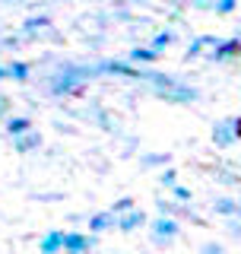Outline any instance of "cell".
<instances>
[{
  "label": "cell",
  "mask_w": 241,
  "mask_h": 254,
  "mask_svg": "<svg viewBox=\"0 0 241 254\" xmlns=\"http://www.w3.org/2000/svg\"><path fill=\"white\" fill-rule=\"evenodd\" d=\"M238 0H216V13H232Z\"/></svg>",
  "instance_id": "obj_20"
},
{
  "label": "cell",
  "mask_w": 241,
  "mask_h": 254,
  "mask_svg": "<svg viewBox=\"0 0 241 254\" xmlns=\"http://www.w3.org/2000/svg\"><path fill=\"white\" fill-rule=\"evenodd\" d=\"M159 181H162L165 188H178V172H175V169H165V172H162V178H159Z\"/></svg>",
  "instance_id": "obj_18"
},
{
  "label": "cell",
  "mask_w": 241,
  "mask_h": 254,
  "mask_svg": "<svg viewBox=\"0 0 241 254\" xmlns=\"http://www.w3.org/2000/svg\"><path fill=\"white\" fill-rule=\"evenodd\" d=\"M168 45H172V32H159V35L156 38H152V51H162V48H168Z\"/></svg>",
  "instance_id": "obj_15"
},
{
  "label": "cell",
  "mask_w": 241,
  "mask_h": 254,
  "mask_svg": "<svg viewBox=\"0 0 241 254\" xmlns=\"http://www.w3.org/2000/svg\"><path fill=\"white\" fill-rule=\"evenodd\" d=\"M235 54H241V38H229V42H219V45H216V51H213V58H216V61H222V58H235Z\"/></svg>",
  "instance_id": "obj_7"
},
{
  "label": "cell",
  "mask_w": 241,
  "mask_h": 254,
  "mask_svg": "<svg viewBox=\"0 0 241 254\" xmlns=\"http://www.w3.org/2000/svg\"><path fill=\"white\" fill-rule=\"evenodd\" d=\"M200 254H226V248L219 242H203L200 245Z\"/></svg>",
  "instance_id": "obj_19"
},
{
  "label": "cell",
  "mask_w": 241,
  "mask_h": 254,
  "mask_svg": "<svg viewBox=\"0 0 241 254\" xmlns=\"http://www.w3.org/2000/svg\"><path fill=\"white\" fill-rule=\"evenodd\" d=\"M38 143H42V137H38L35 130H29V133H22V137L16 140V149H19V153H29V149H35Z\"/></svg>",
  "instance_id": "obj_11"
},
{
  "label": "cell",
  "mask_w": 241,
  "mask_h": 254,
  "mask_svg": "<svg viewBox=\"0 0 241 254\" xmlns=\"http://www.w3.org/2000/svg\"><path fill=\"white\" fill-rule=\"evenodd\" d=\"M168 162V156H143V165H162Z\"/></svg>",
  "instance_id": "obj_21"
},
{
  "label": "cell",
  "mask_w": 241,
  "mask_h": 254,
  "mask_svg": "<svg viewBox=\"0 0 241 254\" xmlns=\"http://www.w3.org/2000/svg\"><path fill=\"white\" fill-rule=\"evenodd\" d=\"M108 226H115V216H111V213H95V216L89 219V229H92V232H105Z\"/></svg>",
  "instance_id": "obj_10"
},
{
  "label": "cell",
  "mask_w": 241,
  "mask_h": 254,
  "mask_svg": "<svg viewBox=\"0 0 241 254\" xmlns=\"http://www.w3.org/2000/svg\"><path fill=\"white\" fill-rule=\"evenodd\" d=\"M133 210V200L130 197H120L118 203H111V213H130Z\"/></svg>",
  "instance_id": "obj_17"
},
{
  "label": "cell",
  "mask_w": 241,
  "mask_h": 254,
  "mask_svg": "<svg viewBox=\"0 0 241 254\" xmlns=\"http://www.w3.org/2000/svg\"><path fill=\"white\" fill-rule=\"evenodd\" d=\"M6 70H10V76H13V79H26V76H29V64H22V61L6 64Z\"/></svg>",
  "instance_id": "obj_14"
},
{
  "label": "cell",
  "mask_w": 241,
  "mask_h": 254,
  "mask_svg": "<svg viewBox=\"0 0 241 254\" xmlns=\"http://www.w3.org/2000/svg\"><path fill=\"white\" fill-rule=\"evenodd\" d=\"M213 210L219 213V216H235V213H238V203L232 200V197H222V200H216Z\"/></svg>",
  "instance_id": "obj_12"
},
{
  "label": "cell",
  "mask_w": 241,
  "mask_h": 254,
  "mask_svg": "<svg viewBox=\"0 0 241 254\" xmlns=\"http://www.w3.org/2000/svg\"><path fill=\"white\" fill-rule=\"evenodd\" d=\"M29 130H32V121H29V118H10V121H6V133L16 137V140H19L22 133H29Z\"/></svg>",
  "instance_id": "obj_9"
},
{
  "label": "cell",
  "mask_w": 241,
  "mask_h": 254,
  "mask_svg": "<svg viewBox=\"0 0 241 254\" xmlns=\"http://www.w3.org/2000/svg\"><path fill=\"white\" fill-rule=\"evenodd\" d=\"M63 238H67L63 232L51 229V232L42 238V245H38V248H42V254H60V251H63Z\"/></svg>",
  "instance_id": "obj_4"
},
{
  "label": "cell",
  "mask_w": 241,
  "mask_h": 254,
  "mask_svg": "<svg viewBox=\"0 0 241 254\" xmlns=\"http://www.w3.org/2000/svg\"><path fill=\"white\" fill-rule=\"evenodd\" d=\"M127 58L136 61V64H140V61H156V58H159V51H152V48H133Z\"/></svg>",
  "instance_id": "obj_13"
},
{
  "label": "cell",
  "mask_w": 241,
  "mask_h": 254,
  "mask_svg": "<svg viewBox=\"0 0 241 254\" xmlns=\"http://www.w3.org/2000/svg\"><path fill=\"white\" fill-rule=\"evenodd\" d=\"M42 26H48V16H32V19L22 22V29H26V32H38Z\"/></svg>",
  "instance_id": "obj_16"
},
{
  "label": "cell",
  "mask_w": 241,
  "mask_h": 254,
  "mask_svg": "<svg viewBox=\"0 0 241 254\" xmlns=\"http://www.w3.org/2000/svg\"><path fill=\"white\" fill-rule=\"evenodd\" d=\"M178 219H172V216H159L156 222H152V235H156V242H168V238H175L178 235Z\"/></svg>",
  "instance_id": "obj_2"
},
{
  "label": "cell",
  "mask_w": 241,
  "mask_h": 254,
  "mask_svg": "<svg viewBox=\"0 0 241 254\" xmlns=\"http://www.w3.org/2000/svg\"><path fill=\"white\" fill-rule=\"evenodd\" d=\"M102 73V70H105V73H120V76H143L140 70H133L130 64H120V61H105V64H99V67H95Z\"/></svg>",
  "instance_id": "obj_6"
},
{
  "label": "cell",
  "mask_w": 241,
  "mask_h": 254,
  "mask_svg": "<svg viewBox=\"0 0 241 254\" xmlns=\"http://www.w3.org/2000/svg\"><path fill=\"white\" fill-rule=\"evenodd\" d=\"M143 219H146V216H143L140 210H130L127 216H120V219H118V229H120V232H133L136 226H143Z\"/></svg>",
  "instance_id": "obj_8"
},
{
  "label": "cell",
  "mask_w": 241,
  "mask_h": 254,
  "mask_svg": "<svg viewBox=\"0 0 241 254\" xmlns=\"http://www.w3.org/2000/svg\"><path fill=\"white\" fill-rule=\"evenodd\" d=\"M3 76H10V70H6L3 64H0V79H3Z\"/></svg>",
  "instance_id": "obj_23"
},
{
  "label": "cell",
  "mask_w": 241,
  "mask_h": 254,
  "mask_svg": "<svg viewBox=\"0 0 241 254\" xmlns=\"http://www.w3.org/2000/svg\"><path fill=\"white\" fill-rule=\"evenodd\" d=\"M175 190V197H178V200H190V190L184 188V185H178V188H172Z\"/></svg>",
  "instance_id": "obj_22"
},
{
  "label": "cell",
  "mask_w": 241,
  "mask_h": 254,
  "mask_svg": "<svg viewBox=\"0 0 241 254\" xmlns=\"http://www.w3.org/2000/svg\"><path fill=\"white\" fill-rule=\"evenodd\" d=\"M63 251H70V254L89 251V235H83V232H67V238H63Z\"/></svg>",
  "instance_id": "obj_5"
},
{
  "label": "cell",
  "mask_w": 241,
  "mask_h": 254,
  "mask_svg": "<svg viewBox=\"0 0 241 254\" xmlns=\"http://www.w3.org/2000/svg\"><path fill=\"white\" fill-rule=\"evenodd\" d=\"M79 73H86V70H63V73L51 83V89H54V92H70V89L79 83Z\"/></svg>",
  "instance_id": "obj_3"
},
{
  "label": "cell",
  "mask_w": 241,
  "mask_h": 254,
  "mask_svg": "<svg viewBox=\"0 0 241 254\" xmlns=\"http://www.w3.org/2000/svg\"><path fill=\"white\" fill-rule=\"evenodd\" d=\"M241 137V118H226L213 127V143L216 146H232Z\"/></svg>",
  "instance_id": "obj_1"
}]
</instances>
